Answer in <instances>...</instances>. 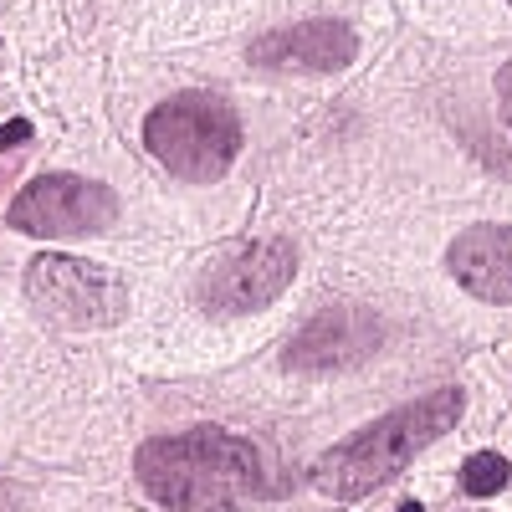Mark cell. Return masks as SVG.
I'll return each mask as SVG.
<instances>
[{
	"label": "cell",
	"mask_w": 512,
	"mask_h": 512,
	"mask_svg": "<svg viewBox=\"0 0 512 512\" xmlns=\"http://www.w3.org/2000/svg\"><path fill=\"white\" fill-rule=\"evenodd\" d=\"M497 103H502V113H507V123H512V62H507L502 77H497Z\"/></svg>",
	"instance_id": "cell-11"
},
{
	"label": "cell",
	"mask_w": 512,
	"mask_h": 512,
	"mask_svg": "<svg viewBox=\"0 0 512 512\" xmlns=\"http://www.w3.org/2000/svg\"><path fill=\"white\" fill-rule=\"evenodd\" d=\"M400 512H425V507H420V502H405V507H400Z\"/></svg>",
	"instance_id": "cell-13"
},
{
	"label": "cell",
	"mask_w": 512,
	"mask_h": 512,
	"mask_svg": "<svg viewBox=\"0 0 512 512\" xmlns=\"http://www.w3.org/2000/svg\"><path fill=\"white\" fill-rule=\"evenodd\" d=\"M139 482L169 512H236L282 492V482L267 472L262 451L251 441L216 431V425H200L190 436L149 441L139 451Z\"/></svg>",
	"instance_id": "cell-1"
},
{
	"label": "cell",
	"mask_w": 512,
	"mask_h": 512,
	"mask_svg": "<svg viewBox=\"0 0 512 512\" xmlns=\"http://www.w3.org/2000/svg\"><path fill=\"white\" fill-rule=\"evenodd\" d=\"M359 328H374V323H369L364 313H323V318H313L303 333L292 338L287 364H292V369L354 364V359H364V354L379 344V333H374V338H359Z\"/></svg>",
	"instance_id": "cell-9"
},
{
	"label": "cell",
	"mask_w": 512,
	"mask_h": 512,
	"mask_svg": "<svg viewBox=\"0 0 512 512\" xmlns=\"http://www.w3.org/2000/svg\"><path fill=\"white\" fill-rule=\"evenodd\" d=\"M456 420H461V390H441V395L410 400L405 410H390L384 420L364 425L359 436H349L344 446H333L328 456H318L313 482L328 497H338V502L369 497L395 472H405V466L431 441H441Z\"/></svg>",
	"instance_id": "cell-2"
},
{
	"label": "cell",
	"mask_w": 512,
	"mask_h": 512,
	"mask_svg": "<svg viewBox=\"0 0 512 512\" xmlns=\"http://www.w3.org/2000/svg\"><path fill=\"white\" fill-rule=\"evenodd\" d=\"M6 221L31 236H93L118 221V200L108 185H93V180L41 175L11 200Z\"/></svg>",
	"instance_id": "cell-6"
},
{
	"label": "cell",
	"mask_w": 512,
	"mask_h": 512,
	"mask_svg": "<svg viewBox=\"0 0 512 512\" xmlns=\"http://www.w3.org/2000/svg\"><path fill=\"white\" fill-rule=\"evenodd\" d=\"M297 251L292 241H241L231 251H221L216 262L205 267V277L195 282V303L210 318H236V313H256L267 308L272 297L292 282Z\"/></svg>",
	"instance_id": "cell-4"
},
{
	"label": "cell",
	"mask_w": 512,
	"mask_h": 512,
	"mask_svg": "<svg viewBox=\"0 0 512 512\" xmlns=\"http://www.w3.org/2000/svg\"><path fill=\"white\" fill-rule=\"evenodd\" d=\"M359 52V41L349 26L338 21H308V26H287L282 36H262L251 47L256 67H308V72H333Z\"/></svg>",
	"instance_id": "cell-8"
},
{
	"label": "cell",
	"mask_w": 512,
	"mask_h": 512,
	"mask_svg": "<svg viewBox=\"0 0 512 512\" xmlns=\"http://www.w3.org/2000/svg\"><path fill=\"white\" fill-rule=\"evenodd\" d=\"M451 277L482 297V303H512V226H477L451 241Z\"/></svg>",
	"instance_id": "cell-7"
},
{
	"label": "cell",
	"mask_w": 512,
	"mask_h": 512,
	"mask_svg": "<svg viewBox=\"0 0 512 512\" xmlns=\"http://www.w3.org/2000/svg\"><path fill=\"white\" fill-rule=\"evenodd\" d=\"M144 144L169 175L205 185V180H221L236 164L241 123H236L231 103L216 93H180L149 113Z\"/></svg>",
	"instance_id": "cell-3"
},
{
	"label": "cell",
	"mask_w": 512,
	"mask_h": 512,
	"mask_svg": "<svg viewBox=\"0 0 512 512\" xmlns=\"http://www.w3.org/2000/svg\"><path fill=\"white\" fill-rule=\"evenodd\" d=\"M21 139H31V123L11 118V123H6V144H21Z\"/></svg>",
	"instance_id": "cell-12"
},
{
	"label": "cell",
	"mask_w": 512,
	"mask_h": 512,
	"mask_svg": "<svg viewBox=\"0 0 512 512\" xmlns=\"http://www.w3.org/2000/svg\"><path fill=\"white\" fill-rule=\"evenodd\" d=\"M26 292L47 318L72 323V328H108L128 308L123 282L113 272L82 262V256H57V251L36 256L26 267Z\"/></svg>",
	"instance_id": "cell-5"
},
{
	"label": "cell",
	"mask_w": 512,
	"mask_h": 512,
	"mask_svg": "<svg viewBox=\"0 0 512 512\" xmlns=\"http://www.w3.org/2000/svg\"><path fill=\"white\" fill-rule=\"evenodd\" d=\"M461 487L472 492V497H492V492H502V487H507V461H502L497 451H477L472 461L461 466Z\"/></svg>",
	"instance_id": "cell-10"
}]
</instances>
